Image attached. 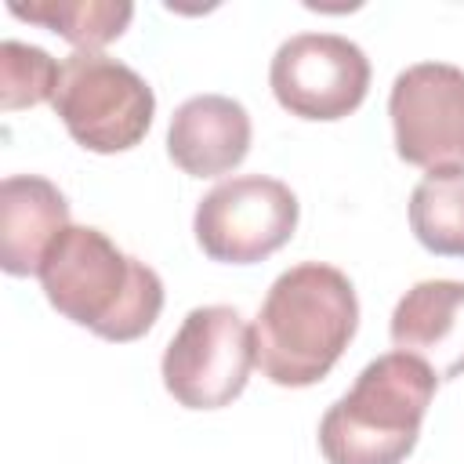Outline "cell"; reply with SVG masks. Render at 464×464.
Instances as JSON below:
<instances>
[{"label":"cell","instance_id":"6da1fadb","mask_svg":"<svg viewBox=\"0 0 464 464\" xmlns=\"http://www.w3.org/2000/svg\"><path fill=\"white\" fill-rule=\"evenodd\" d=\"M359 326V297L352 279L323 261H301L276 276L257 319L254 359L279 388H308L323 381L344 355Z\"/></svg>","mask_w":464,"mask_h":464},{"label":"cell","instance_id":"7a4b0ae2","mask_svg":"<svg viewBox=\"0 0 464 464\" xmlns=\"http://www.w3.org/2000/svg\"><path fill=\"white\" fill-rule=\"evenodd\" d=\"M40 286L58 315L105 341H138L163 312V279L123 254L102 228L69 225L40 265Z\"/></svg>","mask_w":464,"mask_h":464},{"label":"cell","instance_id":"3957f363","mask_svg":"<svg viewBox=\"0 0 464 464\" xmlns=\"http://www.w3.org/2000/svg\"><path fill=\"white\" fill-rule=\"evenodd\" d=\"M435 388L439 377L428 362L406 352L377 355L323 413V457L330 464H402L417 446Z\"/></svg>","mask_w":464,"mask_h":464},{"label":"cell","instance_id":"277c9868","mask_svg":"<svg viewBox=\"0 0 464 464\" xmlns=\"http://www.w3.org/2000/svg\"><path fill=\"white\" fill-rule=\"evenodd\" d=\"M51 105L76 145L109 156L149 134L156 94L127 62L105 51H72L62 58Z\"/></svg>","mask_w":464,"mask_h":464},{"label":"cell","instance_id":"5b68a950","mask_svg":"<svg viewBox=\"0 0 464 464\" xmlns=\"http://www.w3.org/2000/svg\"><path fill=\"white\" fill-rule=\"evenodd\" d=\"M254 366V326L232 304H199L170 337L160 373L185 410H221L243 395Z\"/></svg>","mask_w":464,"mask_h":464},{"label":"cell","instance_id":"8992f818","mask_svg":"<svg viewBox=\"0 0 464 464\" xmlns=\"http://www.w3.org/2000/svg\"><path fill=\"white\" fill-rule=\"evenodd\" d=\"M301 203L290 185L268 174H239L218 181L192 214V232L210 261L254 265L290 243Z\"/></svg>","mask_w":464,"mask_h":464},{"label":"cell","instance_id":"52a82bcc","mask_svg":"<svg viewBox=\"0 0 464 464\" xmlns=\"http://www.w3.org/2000/svg\"><path fill=\"white\" fill-rule=\"evenodd\" d=\"M276 102L297 120H341L370 91V58L337 33H297L279 44L268 65Z\"/></svg>","mask_w":464,"mask_h":464},{"label":"cell","instance_id":"ba28073f","mask_svg":"<svg viewBox=\"0 0 464 464\" xmlns=\"http://www.w3.org/2000/svg\"><path fill=\"white\" fill-rule=\"evenodd\" d=\"M388 116L399 160L442 170L464 167V69L450 62H417L402 69L388 94Z\"/></svg>","mask_w":464,"mask_h":464},{"label":"cell","instance_id":"9c48e42d","mask_svg":"<svg viewBox=\"0 0 464 464\" xmlns=\"http://www.w3.org/2000/svg\"><path fill=\"white\" fill-rule=\"evenodd\" d=\"M395 352H406L435 370L439 381L464 373V283L420 279L413 283L388 323Z\"/></svg>","mask_w":464,"mask_h":464},{"label":"cell","instance_id":"30bf717a","mask_svg":"<svg viewBox=\"0 0 464 464\" xmlns=\"http://www.w3.org/2000/svg\"><path fill=\"white\" fill-rule=\"evenodd\" d=\"M250 112L228 94H196L181 102L167 127V156L192 178L236 170L250 152Z\"/></svg>","mask_w":464,"mask_h":464},{"label":"cell","instance_id":"8fae6325","mask_svg":"<svg viewBox=\"0 0 464 464\" xmlns=\"http://www.w3.org/2000/svg\"><path fill=\"white\" fill-rule=\"evenodd\" d=\"M69 228L62 188L40 174L0 181V265L7 276H40L58 236Z\"/></svg>","mask_w":464,"mask_h":464},{"label":"cell","instance_id":"7c38bea8","mask_svg":"<svg viewBox=\"0 0 464 464\" xmlns=\"http://www.w3.org/2000/svg\"><path fill=\"white\" fill-rule=\"evenodd\" d=\"M7 11L22 22H36L51 33H58L76 51H102L134 18V4L127 0H11Z\"/></svg>","mask_w":464,"mask_h":464},{"label":"cell","instance_id":"4fadbf2b","mask_svg":"<svg viewBox=\"0 0 464 464\" xmlns=\"http://www.w3.org/2000/svg\"><path fill=\"white\" fill-rule=\"evenodd\" d=\"M410 228L439 257H464V167L428 170L410 192Z\"/></svg>","mask_w":464,"mask_h":464},{"label":"cell","instance_id":"5bb4252c","mask_svg":"<svg viewBox=\"0 0 464 464\" xmlns=\"http://www.w3.org/2000/svg\"><path fill=\"white\" fill-rule=\"evenodd\" d=\"M58 69L62 62H54L44 47L4 40L0 44V109L18 112L29 105L51 102L58 87Z\"/></svg>","mask_w":464,"mask_h":464}]
</instances>
